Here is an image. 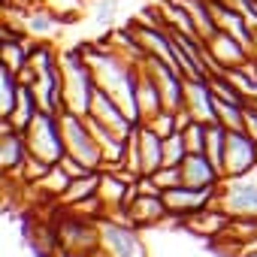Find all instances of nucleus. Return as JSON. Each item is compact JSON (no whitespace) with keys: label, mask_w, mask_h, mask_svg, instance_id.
Returning a JSON list of instances; mask_svg holds the SVG:
<instances>
[{"label":"nucleus","mask_w":257,"mask_h":257,"mask_svg":"<svg viewBox=\"0 0 257 257\" xmlns=\"http://www.w3.org/2000/svg\"><path fill=\"white\" fill-rule=\"evenodd\" d=\"M182 134H185V143H188V155H191V152H203V155H206V134H209V124L191 118V124L185 127Z\"/></svg>","instance_id":"obj_24"},{"label":"nucleus","mask_w":257,"mask_h":257,"mask_svg":"<svg viewBox=\"0 0 257 257\" xmlns=\"http://www.w3.org/2000/svg\"><path fill=\"white\" fill-rule=\"evenodd\" d=\"M94 121H100V124H106V127H112L115 134H121V137H127L131 140V134L137 131V121L127 115L124 109H121V103L115 100V97H109L103 88H97V94H94V103H91V112H88Z\"/></svg>","instance_id":"obj_9"},{"label":"nucleus","mask_w":257,"mask_h":257,"mask_svg":"<svg viewBox=\"0 0 257 257\" xmlns=\"http://www.w3.org/2000/svg\"><path fill=\"white\" fill-rule=\"evenodd\" d=\"M224 149H227V131L221 124H209V134H206V158L221 170L224 176Z\"/></svg>","instance_id":"obj_22"},{"label":"nucleus","mask_w":257,"mask_h":257,"mask_svg":"<svg viewBox=\"0 0 257 257\" xmlns=\"http://www.w3.org/2000/svg\"><path fill=\"white\" fill-rule=\"evenodd\" d=\"M70 182H73V176L64 170V164H52L49 167V173L34 185L43 197H52V200H64V194H67V188H70Z\"/></svg>","instance_id":"obj_17"},{"label":"nucleus","mask_w":257,"mask_h":257,"mask_svg":"<svg viewBox=\"0 0 257 257\" xmlns=\"http://www.w3.org/2000/svg\"><path fill=\"white\" fill-rule=\"evenodd\" d=\"M97 188H100V170H91V173H85V176H76V179L70 182V188H67V194H64L61 203L73 206V203H79V200H88V197L97 194Z\"/></svg>","instance_id":"obj_19"},{"label":"nucleus","mask_w":257,"mask_h":257,"mask_svg":"<svg viewBox=\"0 0 257 257\" xmlns=\"http://www.w3.org/2000/svg\"><path fill=\"white\" fill-rule=\"evenodd\" d=\"M121 4L124 0H88V19L97 25V28H103V31H109V28H115L118 25V19H121Z\"/></svg>","instance_id":"obj_18"},{"label":"nucleus","mask_w":257,"mask_h":257,"mask_svg":"<svg viewBox=\"0 0 257 257\" xmlns=\"http://www.w3.org/2000/svg\"><path fill=\"white\" fill-rule=\"evenodd\" d=\"M185 158H188L185 134H182V131H176V134L164 137V167H179Z\"/></svg>","instance_id":"obj_23"},{"label":"nucleus","mask_w":257,"mask_h":257,"mask_svg":"<svg viewBox=\"0 0 257 257\" xmlns=\"http://www.w3.org/2000/svg\"><path fill=\"white\" fill-rule=\"evenodd\" d=\"M251 55L257 58V28H254V40H251Z\"/></svg>","instance_id":"obj_28"},{"label":"nucleus","mask_w":257,"mask_h":257,"mask_svg":"<svg viewBox=\"0 0 257 257\" xmlns=\"http://www.w3.org/2000/svg\"><path fill=\"white\" fill-rule=\"evenodd\" d=\"M61 134H64V146H67V155L76 158L82 167L88 170H103L106 167V158H103V149L88 124V115H79L73 109H64L61 115Z\"/></svg>","instance_id":"obj_2"},{"label":"nucleus","mask_w":257,"mask_h":257,"mask_svg":"<svg viewBox=\"0 0 257 257\" xmlns=\"http://www.w3.org/2000/svg\"><path fill=\"white\" fill-rule=\"evenodd\" d=\"M206 58H209V73L215 70H233V67H242L248 58H251V49L236 40L233 34L227 31H218L206 40Z\"/></svg>","instance_id":"obj_6"},{"label":"nucleus","mask_w":257,"mask_h":257,"mask_svg":"<svg viewBox=\"0 0 257 257\" xmlns=\"http://www.w3.org/2000/svg\"><path fill=\"white\" fill-rule=\"evenodd\" d=\"M0 82H4V94H0V115L10 118L13 109H16V100H19V85H22V79H19V73H16L13 67L0 64Z\"/></svg>","instance_id":"obj_20"},{"label":"nucleus","mask_w":257,"mask_h":257,"mask_svg":"<svg viewBox=\"0 0 257 257\" xmlns=\"http://www.w3.org/2000/svg\"><path fill=\"white\" fill-rule=\"evenodd\" d=\"M245 109L248 103H227L215 97V112H218V124L224 131H245Z\"/></svg>","instance_id":"obj_21"},{"label":"nucleus","mask_w":257,"mask_h":257,"mask_svg":"<svg viewBox=\"0 0 257 257\" xmlns=\"http://www.w3.org/2000/svg\"><path fill=\"white\" fill-rule=\"evenodd\" d=\"M31 149H28V137L25 131H16L10 121H4V134H0V164H4V173H19L28 161Z\"/></svg>","instance_id":"obj_14"},{"label":"nucleus","mask_w":257,"mask_h":257,"mask_svg":"<svg viewBox=\"0 0 257 257\" xmlns=\"http://www.w3.org/2000/svg\"><path fill=\"white\" fill-rule=\"evenodd\" d=\"M37 112H40V100H37L34 88H31L28 82H22V85H19V100H16V109H13V115H10V118H4V121H10V124L16 127V131H28L31 121L37 118Z\"/></svg>","instance_id":"obj_16"},{"label":"nucleus","mask_w":257,"mask_h":257,"mask_svg":"<svg viewBox=\"0 0 257 257\" xmlns=\"http://www.w3.org/2000/svg\"><path fill=\"white\" fill-rule=\"evenodd\" d=\"M137 109H140V121H152L158 112H164L161 88L143 64H140V79H137Z\"/></svg>","instance_id":"obj_15"},{"label":"nucleus","mask_w":257,"mask_h":257,"mask_svg":"<svg viewBox=\"0 0 257 257\" xmlns=\"http://www.w3.org/2000/svg\"><path fill=\"white\" fill-rule=\"evenodd\" d=\"M152 179H155V185H158L161 191H170V188L185 185V182H182V164H179V167H161L158 173H152Z\"/></svg>","instance_id":"obj_25"},{"label":"nucleus","mask_w":257,"mask_h":257,"mask_svg":"<svg viewBox=\"0 0 257 257\" xmlns=\"http://www.w3.org/2000/svg\"><path fill=\"white\" fill-rule=\"evenodd\" d=\"M212 203L230 218H257V167L242 176H224Z\"/></svg>","instance_id":"obj_3"},{"label":"nucleus","mask_w":257,"mask_h":257,"mask_svg":"<svg viewBox=\"0 0 257 257\" xmlns=\"http://www.w3.org/2000/svg\"><path fill=\"white\" fill-rule=\"evenodd\" d=\"M185 109L191 112V118L203 124H218L215 94L209 88V79H185Z\"/></svg>","instance_id":"obj_11"},{"label":"nucleus","mask_w":257,"mask_h":257,"mask_svg":"<svg viewBox=\"0 0 257 257\" xmlns=\"http://www.w3.org/2000/svg\"><path fill=\"white\" fill-rule=\"evenodd\" d=\"M67 25H70V19L61 16L58 10H52V7L46 4V7H37V10L25 13L19 31H22L25 37H31L34 43H52V40L61 34V28H67Z\"/></svg>","instance_id":"obj_8"},{"label":"nucleus","mask_w":257,"mask_h":257,"mask_svg":"<svg viewBox=\"0 0 257 257\" xmlns=\"http://www.w3.org/2000/svg\"><path fill=\"white\" fill-rule=\"evenodd\" d=\"M140 227L115 221V218H100V239H103V257H149L146 245L137 233Z\"/></svg>","instance_id":"obj_5"},{"label":"nucleus","mask_w":257,"mask_h":257,"mask_svg":"<svg viewBox=\"0 0 257 257\" xmlns=\"http://www.w3.org/2000/svg\"><path fill=\"white\" fill-rule=\"evenodd\" d=\"M61 82H64V106L79 115H88L100 85H97L94 70L88 67L82 49L61 52Z\"/></svg>","instance_id":"obj_1"},{"label":"nucleus","mask_w":257,"mask_h":257,"mask_svg":"<svg viewBox=\"0 0 257 257\" xmlns=\"http://www.w3.org/2000/svg\"><path fill=\"white\" fill-rule=\"evenodd\" d=\"M245 134H248L251 140H257V109H254V106L245 109Z\"/></svg>","instance_id":"obj_27"},{"label":"nucleus","mask_w":257,"mask_h":257,"mask_svg":"<svg viewBox=\"0 0 257 257\" xmlns=\"http://www.w3.org/2000/svg\"><path fill=\"white\" fill-rule=\"evenodd\" d=\"M124 4H127V0H124Z\"/></svg>","instance_id":"obj_29"},{"label":"nucleus","mask_w":257,"mask_h":257,"mask_svg":"<svg viewBox=\"0 0 257 257\" xmlns=\"http://www.w3.org/2000/svg\"><path fill=\"white\" fill-rule=\"evenodd\" d=\"M212 200H215V191H200V188H188V185L164 191V203L170 209V218H179V221L212 206Z\"/></svg>","instance_id":"obj_10"},{"label":"nucleus","mask_w":257,"mask_h":257,"mask_svg":"<svg viewBox=\"0 0 257 257\" xmlns=\"http://www.w3.org/2000/svg\"><path fill=\"white\" fill-rule=\"evenodd\" d=\"M221 170L203 155V152H191L182 161V182L188 188H200V191H215L221 185Z\"/></svg>","instance_id":"obj_12"},{"label":"nucleus","mask_w":257,"mask_h":257,"mask_svg":"<svg viewBox=\"0 0 257 257\" xmlns=\"http://www.w3.org/2000/svg\"><path fill=\"white\" fill-rule=\"evenodd\" d=\"M257 167V140H251L245 131H227V149H224V176H242Z\"/></svg>","instance_id":"obj_7"},{"label":"nucleus","mask_w":257,"mask_h":257,"mask_svg":"<svg viewBox=\"0 0 257 257\" xmlns=\"http://www.w3.org/2000/svg\"><path fill=\"white\" fill-rule=\"evenodd\" d=\"M127 215H131V224L146 230V227H158L170 218V209L164 203V194H146L140 191L134 197V203L127 206Z\"/></svg>","instance_id":"obj_13"},{"label":"nucleus","mask_w":257,"mask_h":257,"mask_svg":"<svg viewBox=\"0 0 257 257\" xmlns=\"http://www.w3.org/2000/svg\"><path fill=\"white\" fill-rule=\"evenodd\" d=\"M25 137H28L31 155L40 158V161H46V164H61V158L67 155L64 134H61V118L55 112L40 109L37 118L31 121V127L25 131Z\"/></svg>","instance_id":"obj_4"},{"label":"nucleus","mask_w":257,"mask_h":257,"mask_svg":"<svg viewBox=\"0 0 257 257\" xmlns=\"http://www.w3.org/2000/svg\"><path fill=\"white\" fill-rule=\"evenodd\" d=\"M146 124H152L161 137H170V134H176V131H179V118H176V112H167V109H164V112H158V115H155L152 121H146Z\"/></svg>","instance_id":"obj_26"}]
</instances>
